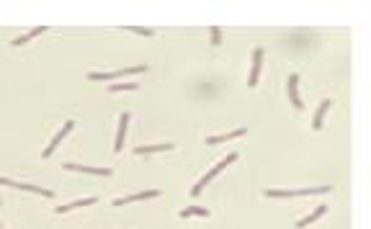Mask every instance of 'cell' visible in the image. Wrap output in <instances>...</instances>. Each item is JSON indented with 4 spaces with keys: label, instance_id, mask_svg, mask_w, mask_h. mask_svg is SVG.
Segmentation results:
<instances>
[{
    "label": "cell",
    "instance_id": "17",
    "mask_svg": "<svg viewBox=\"0 0 371 229\" xmlns=\"http://www.w3.org/2000/svg\"><path fill=\"white\" fill-rule=\"evenodd\" d=\"M139 85L137 83H116V85H108L111 93H119V90H137Z\"/></svg>",
    "mask_w": 371,
    "mask_h": 229
},
{
    "label": "cell",
    "instance_id": "4",
    "mask_svg": "<svg viewBox=\"0 0 371 229\" xmlns=\"http://www.w3.org/2000/svg\"><path fill=\"white\" fill-rule=\"evenodd\" d=\"M160 190L157 188H150V190H139V193H132V196H124V199H116L113 206H127V204H137V201H147V199H157Z\"/></svg>",
    "mask_w": 371,
    "mask_h": 229
},
{
    "label": "cell",
    "instance_id": "10",
    "mask_svg": "<svg viewBox=\"0 0 371 229\" xmlns=\"http://www.w3.org/2000/svg\"><path fill=\"white\" fill-rule=\"evenodd\" d=\"M93 204H98V199H96V196H88V199L72 201V204H67V206H60V209H54V211H57V214H65V211H72V209H80V206H93Z\"/></svg>",
    "mask_w": 371,
    "mask_h": 229
},
{
    "label": "cell",
    "instance_id": "11",
    "mask_svg": "<svg viewBox=\"0 0 371 229\" xmlns=\"http://www.w3.org/2000/svg\"><path fill=\"white\" fill-rule=\"evenodd\" d=\"M333 106L330 103V98H325L322 103H320V108H317V113H315V121H312V129H322V121H325V113H327V108Z\"/></svg>",
    "mask_w": 371,
    "mask_h": 229
},
{
    "label": "cell",
    "instance_id": "14",
    "mask_svg": "<svg viewBox=\"0 0 371 229\" xmlns=\"http://www.w3.org/2000/svg\"><path fill=\"white\" fill-rule=\"evenodd\" d=\"M242 134H245V129H235V132H227V134H219V137H209V139H206V144L230 142V139H237V137H242Z\"/></svg>",
    "mask_w": 371,
    "mask_h": 229
},
{
    "label": "cell",
    "instance_id": "2",
    "mask_svg": "<svg viewBox=\"0 0 371 229\" xmlns=\"http://www.w3.org/2000/svg\"><path fill=\"white\" fill-rule=\"evenodd\" d=\"M330 185H320V188H299V190H266V199H292V196H315V193H327Z\"/></svg>",
    "mask_w": 371,
    "mask_h": 229
},
{
    "label": "cell",
    "instance_id": "13",
    "mask_svg": "<svg viewBox=\"0 0 371 229\" xmlns=\"http://www.w3.org/2000/svg\"><path fill=\"white\" fill-rule=\"evenodd\" d=\"M41 31H47V26H36V28H31L28 34H23V36H18V39H13L11 44H13V47H21V44H26V42H31V39H36V36H39Z\"/></svg>",
    "mask_w": 371,
    "mask_h": 229
},
{
    "label": "cell",
    "instance_id": "15",
    "mask_svg": "<svg viewBox=\"0 0 371 229\" xmlns=\"http://www.w3.org/2000/svg\"><path fill=\"white\" fill-rule=\"evenodd\" d=\"M325 211H327V206H317V209H315V211H312L309 216L299 219V221H297V226H299V229H302V226H309V224H312V221H317V219H320V216H322Z\"/></svg>",
    "mask_w": 371,
    "mask_h": 229
},
{
    "label": "cell",
    "instance_id": "8",
    "mask_svg": "<svg viewBox=\"0 0 371 229\" xmlns=\"http://www.w3.org/2000/svg\"><path fill=\"white\" fill-rule=\"evenodd\" d=\"M261 67H263V49H255L253 52V67H250V80H247V85H258Z\"/></svg>",
    "mask_w": 371,
    "mask_h": 229
},
{
    "label": "cell",
    "instance_id": "7",
    "mask_svg": "<svg viewBox=\"0 0 371 229\" xmlns=\"http://www.w3.org/2000/svg\"><path fill=\"white\" fill-rule=\"evenodd\" d=\"M72 126H75V121H65V124H62V129H60V132L54 134V139L49 142V147H47L44 152H41V157H52V152H54V149L60 147V142H62V137H65V134H67V132H70Z\"/></svg>",
    "mask_w": 371,
    "mask_h": 229
},
{
    "label": "cell",
    "instance_id": "9",
    "mask_svg": "<svg viewBox=\"0 0 371 229\" xmlns=\"http://www.w3.org/2000/svg\"><path fill=\"white\" fill-rule=\"evenodd\" d=\"M297 85H299V75H289V98H292V106H294V108H304Z\"/></svg>",
    "mask_w": 371,
    "mask_h": 229
},
{
    "label": "cell",
    "instance_id": "3",
    "mask_svg": "<svg viewBox=\"0 0 371 229\" xmlns=\"http://www.w3.org/2000/svg\"><path fill=\"white\" fill-rule=\"evenodd\" d=\"M137 72H147V64L124 67V70H113V72H91L88 80H119V78H124V75H137Z\"/></svg>",
    "mask_w": 371,
    "mask_h": 229
},
{
    "label": "cell",
    "instance_id": "16",
    "mask_svg": "<svg viewBox=\"0 0 371 229\" xmlns=\"http://www.w3.org/2000/svg\"><path fill=\"white\" fill-rule=\"evenodd\" d=\"M181 219H188V216H209V209H201V206H191V209H183L178 214Z\"/></svg>",
    "mask_w": 371,
    "mask_h": 229
},
{
    "label": "cell",
    "instance_id": "20",
    "mask_svg": "<svg viewBox=\"0 0 371 229\" xmlns=\"http://www.w3.org/2000/svg\"><path fill=\"white\" fill-rule=\"evenodd\" d=\"M0 229H3V226H0Z\"/></svg>",
    "mask_w": 371,
    "mask_h": 229
},
{
    "label": "cell",
    "instance_id": "19",
    "mask_svg": "<svg viewBox=\"0 0 371 229\" xmlns=\"http://www.w3.org/2000/svg\"><path fill=\"white\" fill-rule=\"evenodd\" d=\"M212 44H222V31H219V26L212 28Z\"/></svg>",
    "mask_w": 371,
    "mask_h": 229
},
{
    "label": "cell",
    "instance_id": "6",
    "mask_svg": "<svg viewBox=\"0 0 371 229\" xmlns=\"http://www.w3.org/2000/svg\"><path fill=\"white\" fill-rule=\"evenodd\" d=\"M127 124H129V113L127 111H121V116H119V132H116V144H113V152L119 155V152L124 149V137H127Z\"/></svg>",
    "mask_w": 371,
    "mask_h": 229
},
{
    "label": "cell",
    "instance_id": "1",
    "mask_svg": "<svg viewBox=\"0 0 371 229\" xmlns=\"http://www.w3.org/2000/svg\"><path fill=\"white\" fill-rule=\"evenodd\" d=\"M235 160H237V152H232V155H227L224 160H219V162H217V165H214V168H212L209 173H206V175H204V178H201V180H198V183H196L193 188H191V193H193V196H198L201 190L206 188V183H209V180H214V178H217V175H219V173H222V170H224L227 165H232Z\"/></svg>",
    "mask_w": 371,
    "mask_h": 229
},
{
    "label": "cell",
    "instance_id": "18",
    "mask_svg": "<svg viewBox=\"0 0 371 229\" xmlns=\"http://www.w3.org/2000/svg\"><path fill=\"white\" fill-rule=\"evenodd\" d=\"M127 31H134V34H139V36H152V34H155L152 28H142V26H127Z\"/></svg>",
    "mask_w": 371,
    "mask_h": 229
},
{
    "label": "cell",
    "instance_id": "12",
    "mask_svg": "<svg viewBox=\"0 0 371 229\" xmlns=\"http://www.w3.org/2000/svg\"><path fill=\"white\" fill-rule=\"evenodd\" d=\"M173 144H150V147H134V155H152V152H168Z\"/></svg>",
    "mask_w": 371,
    "mask_h": 229
},
{
    "label": "cell",
    "instance_id": "5",
    "mask_svg": "<svg viewBox=\"0 0 371 229\" xmlns=\"http://www.w3.org/2000/svg\"><path fill=\"white\" fill-rule=\"evenodd\" d=\"M62 168L72 170V173H88V175H103V178H108L113 173L111 168H88V165H75V162H65Z\"/></svg>",
    "mask_w": 371,
    "mask_h": 229
}]
</instances>
